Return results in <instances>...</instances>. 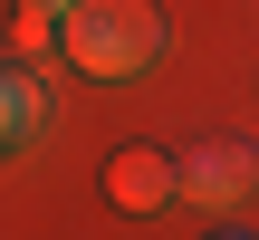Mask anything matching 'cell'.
Wrapping results in <instances>:
<instances>
[{
    "instance_id": "4",
    "label": "cell",
    "mask_w": 259,
    "mask_h": 240,
    "mask_svg": "<svg viewBox=\"0 0 259 240\" xmlns=\"http://www.w3.org/2000/svg\"><path fill=\"white\" fill-rule=\"evenodd\" d=\"M38 115H48V96H38V77H10V67H0V144H10V135H29Z\"/></svg>"
},
{
    "instance_id": "3",
    "label": "cell",
    "mask_w": 259,
    "mask_h": 240,
    "mask_svg": "<svg viewBox=\"0 0 259 240\" xmlns=\"http://www.w3.org/2000/svg\"><path fill=\"white\" fill-rule=\"evenodd\" d=\"M250 183H259L250 144H202V154H183V202H202V212H231Z\"/></svg>"
},
{
    "instance_id": "5",
    "label": "cell",
    "mask_w": 259,
    "mask_h": 240,
    "mask_svg": "<svg viewBox=\"0 0 259 240\" xmlns=\"http://www.w3.org/2000/svg\"><path fill=\"white\" fill-rule=\"evenodd\" d=\"M10 10H48V19H58V10H77V0H10Z\"/></svg>"
},
{
    "instance_id": "1",
    "label": "cell",
    "mask_w": 259,
    "mask_h": 240,
    "mask_svg": "<svg viewBox=\"0 0 259 240\" xmlns=\"http://www.w3.org/2000/svg\"><path fill=\"white\" fill-rule=\"evenodd\" d=\"M58 48L77 77H135L163 58V10L154 0H77V10H58Z\"/></svg>"
},
{
    "instance_id": "6",
    "label": "cell",
    "mask_w": 259,
    "mask_h": 240,
    "mask_svg": "<svg viewBox=\"0 0 259 240\" xmlns=\"http://www.w3.org/2000/svg\"><path fill=\"white\" fill-rule=\"evenodd\" d=\"M211 240H259V231H211Z\"/></svg>"
},
{
    "instance_id": "2",
    "label": "cell",
    "mask_w": 259,
    "mask_h": 240,
    "mask_svg": "<svg viewBox=\"0 0 259 240\" xmlns=\"http://www.w3.org/2000/svg\"><path fill=\"white\" fill-rule=\"evenodd\" d=\"M106 202H115V212H163V202H183V154L125 144V154L106 164Z\"/></svg>"
}]
</instances>
